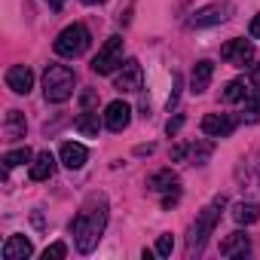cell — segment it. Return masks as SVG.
Instances as JSON below:
<instances>
[{
    "mask_svg": "<svg viewBox=\"0 0 260 260\" xmlns=\"http://www.w3.org/2000/svg\"><path fill=\"white\" fill-rule=\"evenodd\" d=\"M104 226H107V202H104V199H89V202L80 208L77 220H74L77 248H80L83 254H92V251L98 248V242H101Z\"/></svg>",
    "mask_w": 260,
    "mask_h": 260,
    "instance_id": "6da1fadb",
    "label": "cell"
},
{
    "mask_svg": "<svg viewBox=\"0 0 260 260\" xmlns=\"http://www.w3.org/2000/svg\"><path fill=\"white\" fill-rule=\"evenodd\" d=\"M223 208H226V199L217 196L211 205H205V208L199 211V217H196V223L190 226V236H187V254H190V257L199 254V251L205 248V242H208V236L214 233V226H217Z\"/></svg>",
    "mask_w": 260,
    "mask_h": 260,
    "instance_id": "7a4b0ae2",
    "label": "cell"
},
{
    "mask_svg": "<svg viewBox=\"0 0 260 260\" xmlns=\"http://www.w3.org/2000/svg\"><path fill=\"white\" fill-rule=\"evenodd\" d=\"M74 86H77V77L68 64H49L46 74H43V95L46 101L52 104H64L71 95H74Z\"/></svg>",
    "mask_w": 260,
    "mask_h": 260,
    "instance_id": "3957f363",
    "label": "cell"
},
{
    "mask_svg": "<svg viewBox=\"0 0 260 260\" xmlns=\"http://www.w3.org/2000/svg\"><path fill=\"white\" fill-rule=\"evenodd\" d=\"M92 43V34L86 25H68L58 37H55V52L61 58H80Z\"/></svg>",
    "mask_w": 260,
    "mask_h": 260,
    "instance_id": "277c9868",
    "label": "cell"
},
{
    "mask_svg": "<svg viewBox=\"0 0 260 260\" xmlns=\"http://www.w3.org/2000/svg\"><path fill=\"white\" fill-rule=\"evenodd\" d=\"M119 64H122V37H107L104 46L98 49V55L92 58V71H95L98 77H107V74H113Z\"/></svg>",
    "mask_w": 260,
    "mask_h": 260,
    "instance_id": "5b68a950",
    "label": "cell"
},
{
    "mask_svg": "<svg viewBox=\"0 0 260 260\" xmlns=\"http://www.w3.org/2000/svg\"><path fill=\"white\" fill-rule=\"evenodd\" d=\"M141 83H144L141 64H138L135 58H125V61L119 64L116 77H113V86H116L119 92H141Z\"/></svg>",
    "mask_w": 260,
    "mask_h": 260,
    "instance_id": "8992f818",
    "label": "cell"
},
{
    "mask_svg": "<svg viewBox=\"0 0 260 260\" xmlns=\"http://www.w3.org/2000/svg\"><path fill=\"white\" fill-rule=\"evenodd\" d=\"M220 55H223V61L226 64H233V68H248L251 64V58H254V43L251 40H226L223 43V49H220Z\"/></svg>",
    "mask_w": 260,
    "mask_h": 260,
    "instance_id": "52a82bcc",
    "label": "cell"
},
{
    "mask_svg": "<svg viewBox=\"0 0 260 260\" xmlns=\"http://www.w3.org/2000/svg\"><path fill=\"white\" fill-rule=\"evenodd\" d=\"M236 116L233 113H208L205 119H202V132L208 135V138H230L233 135V128H236Z\"/></svg>",
    "mask_w": 260,
    "mask_h": 260,
    "instance_id": "ba28073f",
    "label": "cell"
},
{
    "mask_svg": "<svg viewBox=\"0 0 260 260\" xmlns=\"http://www.w3.org/2000/svg\"><path fill=\"white\" fill-rule=\"evenodd\" d=\"M104 128H110V132H122V128L132 122V107H128L125 101H110L104 107Z\"/></svg>",
    "mask_w": 260,
    "mask_h": 260,
    "instance_id": "9c48e42d",
    "label": "cell"
},
{
    "mask_svg": "<svg viewBox=\"0 0 260 260\" xmlns=\"http://www.w3.org/2000/svg\"><path fill=\"white\" fill-rule=\"evenodd\" d=\"M230 4H211V7H205V10H199L193 19H190V28H211V25H220L226 16H230Z\"/></svg>",
    "mask_w": 260,
    "mask_h": 260,
    "instance_id": "30bf717a",
    "label": "cell"
},
{
    "mask_svg": "<svg viewBox=\"0 0 260 260\" xmlns=\"http://www.w3.org/2000/svg\"><path fill=\"white\" fill-rule=\"evenodd\" d=\"M7 86H10L16 95H28V92L34 89V74H31V68L13 64V68L7 71Z\"/></svg>",
    "mask_w": 260,
    "mask_h": 260,
    "instance_id": "8fae6325",
    "label": "cell"
},
{
    "mask_svg": "<svg viewBox=\"0 0 260 260\" xmlns=\"http://www.w3.org/2000/svg\"><path fill=\"white\" fill-rule=\"evenodd\" d=\"M58 159H61V166H64V169L77 172V169H83V166H86V159H89V150H86L83 144L64 141V144H61V150H58Z\"/></svg>",
    "mask_w": 260,
    "mask_h": 260,
    "instance_id": "7c38bea8",
    "label": "cell"
},
{
    "mask_svg": "<svg viewBox=\"0 0 260 260\" xmlns=\"http://www.w3.org/2000/svg\"><path fill=\"white\" fill-rule=\"evenodd\" d=\"M211 77H214V64L211 61H196L193 64V74H190V92L193 95H202L211 86Z\"/></svg>",
    "mask_w": 260,
    "mask_h": 260,
    "instance_id": "4fadbf2b",
    "label": "cell"
},
{
    "mask_svg": "<svg viewBox=\"0 0 260 260\" xmlns=\"http://www.w3.org/2000/svg\"><path fill=\"white\" fill-rule=\"evenodd\" d=\"M248 251H251V239H248L242 230L230 233V236L220 242V254H223V257H245Z\"/></svg>",
    "mask_w": 260,
    "mask_h": 260,
    "instance_id": "5bb4252c",
    "label": "cell"
},
{
    "mask_svg": "<svg viewBox=\"0 0 260 260\" xmlns=\"http://www.w3.org/2000/svg\"><path fill=\"white\" fill-rule=\"evenodd\" d=\"M34 254V245H31V239H25V236H10L7 242H4V260H25V257H31Z\"/></svg>",
    "mask_w": 260,
    "mask_h": 260,
    "instance_id": "9a60e30c",
    "label": "cell"
},
{
    "mask_svg": "<svg viewBox=\"0 0 260 260\" xmlns=\"http://www.w3.org/2000/svg\"><path fill=\"white\" fill-rule=\"evenodd\" d=\"M52 175H55V156L49 150L37 153L34 162H31V181H49Z\"/></svg>",
    "mask_w": 260,
    "mask_h": 260,
    "instance_id": "2e32d148",
    "label": "cell"
},
{
    "mask_svg": "<svg viewBox=\"0 0 260 260\" xmlns=\"http://www.w3.org/2000/svg\"><path fill=\"white\" fill-rule=\"evenodd\" d=\"M104 122V119H101ZM101 122H98V113H92V110H83L77 119H74V128L83 135V138H98V128H101Z\"/></svg>",
    "mask_w": 260,
    "mask_h": 260,
    "instance_id": "e0dca14e",
    "label": "cell"
},
{
    "mask_svg": "<svg viewBox=\"0 0 260 260\" xmlns=\"http://www.w3.org/2000/svg\"><path fill=\"white\" fill-rule=\"evenodd\" d=\"M175 184H178V178H175L172 169H162V172H156V175L147 178V190H150V193H166V190H172Z\"/></svg>",
    "mask_w": 260,
    "mask_h": 260,
    "instance_id": "ac0fdd59",
    "label": "cell"
},
{
    "mask_svg": "<svg viewBox=\"0 0 260 260\" xmlns=\"http://www.w3.org/2000/svg\"><path fill=\"white\" fill-rule=\"evenodd\" d=\"M257 217H260V205H257V202H236V205H233V220H236V223H245V226H248V223H254Z\"/></svg>",
    "mask_w": 260,
    "mask_h": 260,
    "instance_id": "d6986e66",
    "label": "cell"
},
{
    "mask_svg": "<svg viewBox=\"0 0 260 260\" xmlns=\"http://www.w3.org/2000/svg\"><path fill=\"white\" fill-rule=\"evenodd\" d=\"M7 138L10 141H16V138H25V113L22 110H10L7 113Z\"/></svg>",
    "mask_w": 260,
    "mask_h": 260,
    "instance_id": "ffe728a7",
    "label": "cell"
},
{
    "mask_svg": "<svg viewBox=\"0 0 260 260\" xmlns=\"http://www.w3.org/2000/svg\"><path fill=\"white\" fill-rule=\"evenodd\" d=\"M220 98H223L226 104H236V101H245V98H248V83H245V80H230V83L223 86V92H220Z\"/></svg>",
    "mask_w": 260,
    "mask_h": 260,
    "instance_id": "44dd1931",
    "label": "cell"
},
{
    "mask_svg": "<svg viewBox=\"0 0 260 260\" xmlns=\"http://www.w3.org/2000/svg\"><path fill=\"white\" fill-rule=\"evenodd\" d=\"M25 162H31V150H28V147H22V150H10V153L4 156V166H7V169L25 166Z\"/></svg>",
    "mask_w": 260,
    "mask_h": 260,
    "instance_id": "7402d4cb",
    "label": "cell"
},
{
    "mask_svg": "<svg viewBox=\"0 0 260 260\" xmlns=\"http://www.w3.org/2000/svg\"><path fill=\"white\" fill-rule=\"evenodd\" d=\"M64 254H68V245H64V242H52V245L43 251V260H61Z\"/></svg>",
    "mask_w": 260,
    "mask_h": 260,
    "instance_id": "603a6c76",
    "label": "cell"
},
{
    "mask_svg": "<svg viewBox=\"0 0 260 260\" xmlns=\"http://www.w3.org/2000/svg\"><path fill=\"white\" fill-rule=\"evenodd\" d=\"M190 153H193V162H199V166H202V162L211 156V144H199V147H196V144H190Z\"/></svg>",
    "mask_w": 260,
    "mask_h": 260,
    "instance_id": "cb8c5ba5",
    "label": "cell"
},
{
    "mask_svg": "<svg viewBox=\"0 0 260 260\" xmlns=\"http://www.w3.org/2000/svg\"><path fill=\"white\" fill-rule=\"evenodd\" d=\"M172 248H175V239H172L169 233L156 239V254H159V257H169V254H172Z\"/></svg>",
    "mask_w": 260,
    "mask_h": 260,
    "instance_id": "d4e9b609",
    "label": "cell"
},
{
    "mask_svg": "<svg viewBox=\"0 0 260 260\" xmlns=\"http://www.w3.org/2000/svg\"><path fill=\"white\" fill-rule=\"evenodd\" d=\"M181 125H184V116L178 113L175 119H169V125H166V132H169V138H175L178 132H181Z\"/></svg>",
    "mask_w": 260,
    "mask_h": 260,
    "instance_id": "484cf974",
    "label": "cell"
},
{
    "mask_svg": "<svg viewBox=\"0 0 260 260\" xmlns=\"http://www.w3.org/2000/svg\"><path fill=\"white\" fill-rule=\"evenodd\" d=\"M251 37H254V40H260V16H254V19H251Z\"/></svg>",
    "mask_w": 260,
    "mask_h": 260,
    "instance_id": "4316f807",
    "label": "cell"
},
{
    "mask_svg": "<svg viewBox=\"0 0 260 260\" xmlns=\"http://www.w3.org/2000/svg\"><path fill=\"white\" fill-rule=\"evenodd\" d=\"M92 104H95V92H86V95H83V110H89Z\"/></svg>",
    "mask_w": 260,
    "mask_h": 260,
    "instance_id": "83f0119b",
    "label": "cell"
},
{
    "mask_svg": "<svg viewBox=\"0 0 260 260\" xmlns=\"http://www.w3.org/2000/svg\"><path fill=\"white\" fill-rule=\"evenodd\" d=\"M46 4H49L52 10H61V7H64V0H46Z\"/></svg>",
    "mask_w": 260,
    "mask_h": 260,
    "instance_id": "f1b7e54d",
    "label": "cell"
},
{
    "mask_svg": "<svg viewBox=\"0 0 260 260\" xmlns=\"http://www.w3.org/2000/svg\"><path fill=\"white\" fill-rule=\"evenodd\" d=\"M86 7H98V4H104V0H83Z\"/></svg>",
    "mask_w": 260,
    "mask_h": 260,
    "instance_id": "f546056e",
    "label": "cell"
}]
</instances>
